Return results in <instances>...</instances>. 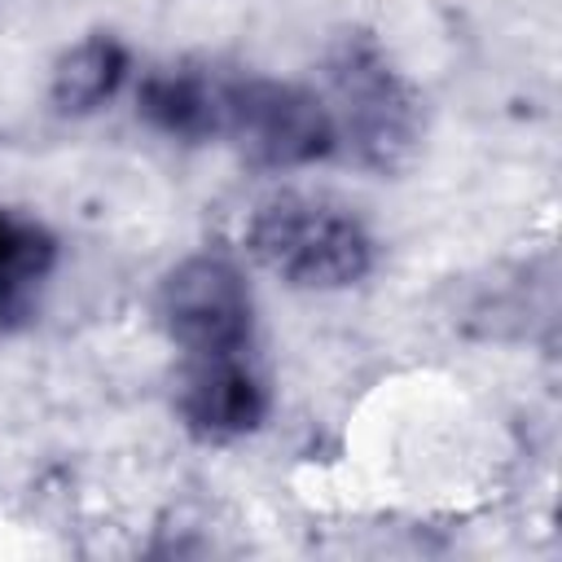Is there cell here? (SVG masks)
<instances>
[{
    "label": "cell",
    "instance_id": "6da1fadb",
    "mask_svg": "<svg viewBox=\"0 0 562 562\" xmlns=\"http://www.w3.org/2000/svg\"><path fill=\"white\" fill-rule=\"evenodd\" d=\"M250 259L294 290H347L378 263V241L360 215L325 198L281 193L246 224Z\"/></svg>",
    "mask_w": 562,
    "mask_h": 562
},
{
    "label": "cell",
    "instance_id": "7a4b0ae2",
    "mask_svg": "<svg viewBox=\"0 0 562 562\" xmlns=\"http://www.w3.org/2000/svg\"><path fill=\"white\" fill-rule=\"evenodd\" d=\"M338 145L369 171H400L422 140V97L369 31H347L329 53Z\"/></svg>",
    "mask_w": 562,
    "mask_h": 562
},
{
    "label": "cell",
    "instance_id": "3957f363",
    "mask_svg": "<svg viewBox=\"0 0 562 562\" xmlns=\"http://www.w3.org/2000/svg\"><path fill=\"white\" fill-rule=\"evenodd\" d=\"M237 154L263 171H294L329 158L338 149V127L329 105L285 79L237 75L224 79V127Z\"/></svg>",
    "mask_w": 562,
    "mask_h": 562
},
{
    "label": "cell",
    "instance_id": "277c9868",
    "mask_svg": "<svg viewBox=\"0 0 562 562\" xmlns=\"http://www.w3.org/2000/svg\"><path fill=\"white\" fill-rule=\"evenodd\" d=\"M158 325L184 356L246 351L255 334V299L228 255H189L158 285Z\"/></svg>",
    "mask_w": 562,
    "mask_h": 562
},
{
    "label": "cell",
    "instance_id": "5b68a950",
    "mask_svg": "<svg viewBox=\"0 0 562 562\" xmlns=\"http://www.w3.org/2000/svg\"><path fill=\"white\" fill-rule=\"evenodd\" d=\"M272 408L263 373L246 351L189 356L176 386V417L202 443H228L255 435Z\"/></svg>",
    "mask_w": 562,
    "mask_h": 562
},
{
    "label": "cell",
    "instance_id": "8992f818",
    "mask_svg": "<svg viewBox=\"0 0 562 562\" xmlns=\"http://www.w3.org/2000/svg\"><path fill=\"white\" fill-rule=\"evenodd\" d=\"M224 79L206 66H162L140 79L136 114L171 140H215L224 127Z\"/></svg>",
    "mask_w": 562,
    "mask_h": 562
},
{
    "label": "cell",
    "instance_id": "52a82bcc",
    "mask_svg": "<svg viewBox=\"0 0 562 562\" xmlns=\"http://www.w3.org/2000/svg\"><path fill=\"white\" fill-rule=\"evenodd\" d=\"M132 70V57H127V44L110 31H92L83 35L75 48H66L53 66V79H48V97L61 114H92L101 110L127 79Z\"/></svg>",
    "mask_w": 562,
    "mask_h": 562
},
{
    "label": "cell",
    "instance_id": "ba28073f",
    "mask_svg": "<svg viewBox=\"0 0 562 562\" xmlns=\"http://www.w3.org/2000/svg\"><path fill=\"white\" fill-rule=\"evenodd\" d=\"M57 263V241L44 224L18 211H0V334L22 325L35 307V290Z\"/></svg>",
    "mask_w": 562,
    "mask_h": 562
}]
</instances>
